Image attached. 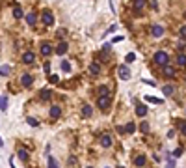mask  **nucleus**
<instances>
[{
    "label": "nucleus",
    "instance_id": "obj_24",
    "mask_svg": "<svg viewBox=\"0 0 186 168\" xmlns=\"http://www.w3.org/2000/svg\"><path fill=\"white\" fill-rule=\"evenodd\" d=\"M17 155H19V159H20V161H26V159H28L26 150H19V153H17Z\"/></svg>",
    "mask_w": 186,
    "mask_h": 168
},
{
    "label": "nucleus",
    "instance_id": "obj_28",
    "mask_svg": "<svg viewBox=\"0 0 186 168\" xmlns=\"http://www.w3.org/2000/svg\"><path fill=\"white\" fill-rule=\"evenodd\" d=\"M61 69L69 73V71H71V64H69V62H61Z\"/></svg>",
    "mask_w": 186,
    "mask_h": 168
},
{
    "label": "nucleus",
    "instance_id": "obj_9",
    "mask_svg": "<svg viewBox=\"0 0 186 168\" xmlns=\"http://www.w3.org/2000/svg\"><path fill=\"white\" fill-rule=\"evenodd\" d=\"M50 52H52V45H50V43H43V45H41V54H43V56H49Z\"/></svg>",
    "mask_w": 186,
    "mask_h": 168
},
{
    "label": "nucleus",
    "instance_id": "obj_34",
    "mask_svg": "<svg viewBox=\"0 0 186 168\" xmlns=\"http://www.w3.org/2000/svg\"><path fill=\"white\" fill-rule=\"evenodd\" d=\"M141 131H143V133H147V131H149V123H147V121L141 123Z\"/></svg>",
    "mask_w": 186,
    "mask_h": 168
},
{
    "label": "nucleus",
    "instance_id": "obj_32",
    "mask_svg": "<svg viewBox=\"0 0 186 168\" xmlns=\"http://www.w3.org/2000/svg\"><path fill=\"white\" fill-rule=\"evenodd\" d=\"M49 81H50L52 84H56V82H58V75H49Z\"/></svg>",
    "mask_w": 186,
    "mask_h": 168
},
{
    "label": "nucleus",
    "instance_id": "obj_2",
    "mask_svg": "<svg viewBox=\"0 0 186 168\" xmlns=\"http://www.w3.org/2000/svg\"><path fill=\"white\" fill-rule=\"evenodd\" d=\"M117 73H119V78H123V81H128V78H130V69L125 64L117 67Z\"/></svg>",
    "mask_w": 186,
    "mask_h": 168
},
{
    "label": "nucleus",
    "instance_id": "obj_29",
    "mask_svg": "<svg viewBox=\"0 0 186 168\" xmlns=\"http://www.w3.org/2000/svg\"><path fill=\"white\" fill-rule=\"evenodd\" d=\"M173 92H175L173 86H164V94H166V95H171Z\"/></svg>",
    "mask_w": 186,
    "mask_h": 168
},
{
    "label": "nucleus",
    "instance_id": "obj_37",
    "mask_svg": "<svg viewBox=\"0 0 186 168\" xmlns=\"http://www.w3.org/2000/svg\"><path fill=\"white\" fill-rule=\"evenodd\" d=\"M181 38H186V25L181 26Z\"/></svg>",
    "mask_w": 186,
    "mask_h": 168
},
{
    "label": "nucleus",
    "instance_id": "obj_36",
    "mask_svg": "<svg viewBox=\"0 0 186 168\" xmlns=\"http://www.w3.org/2000/svg\"><path fill=\"white\" fill-rule=\"evenodd\" d=\"M181 133L186 137V121H182V123H181Z\"/></svg>",
    "mask_w": 186,
    "mask_h": 168
},
{
    "label": "nucleus",
    "instance_id": "obj_35",
    "mask_svg": "<svg viewBox=\"0 0 186 168\" xmlns=\"http://www.w3.org/2000/svg\"><path fill=\"white\" fill-rule=\"evenodd\" d=\"M173 155H175V157H181V155H182V148H177V150L173 151Z\"/></svg>",
    "mask_w": 186,
    "mask_h": 168
},
{
    "label": "nucleus",
    "instance_id": "obj_38",
    "mask_svg": "<svg viewBox=\"0 0 186 168\" xmlns=\"http://www.w3.org/2000/svg\"><path fill=\"white\" fill-rule=\"evenodd\" d=\"M69 164H71V168L76 164V159H74V157H69Z\"/></svg>",
    "mask_w": 186,
    "mask_h": 168
},
{
    "label": "nucleus",
    "instance_id": "obj_22",
    "mask_svg": "<svg viewBox=\"0 0 186 168\" xmlns=\"http://www.w3.org/2000/svg\"><path fill=\"white\" fill-rule=\"evenodd\" d=\"M177 64H179V65H182V67L186 65V54H182V52H181V54L177 56Z\"/></svg>",
    "mask_w": 186,
    "mask_h": 168
},
{
    "label": "nucleus",
    "instance_id": "obj_7",
    "mask_svg": "<svg viewBox=\"0 0 186 168\" xmlns=\"http://www.w3.org/2000/svg\"><path fill=\"white\" fill-rule=\"evenodd\" d=\"M151 34H153L155 38H160V36H164V28H162L160 25H155V26L151 28Z\"/></svg>",
    "mask_w": 186,
    "mask_h": 168
},
{
    "label": "nucleus",
    "instance_id": "obj_8",
    "mask_svg": "<svg viewBox=\"0 0 186 168\" xmlns=\"http://www.w3.org/2000/svg\"><path fill=\"white\" fill-rule=\"evenodd\" d=\"M101 146H104V148H110L112 146V137L110 134H102L101 137Z\"/></svg>",
    "mask_w": 186,
    "mask_h": 168
},
{
    "label": "nucleus",
    "instance_id": "obj_23",
    "mask_svg": "<svg viewBox=\"0 0 186 168\" xmlns=\"http://www.w3.org/2000/svg\"><path fill=\"white\" fill-rule=\"evenodd\" d=\"M13 17H15V19H20V17H23V9H20L19 6L13 8Z\"/></svg>",
    "mask_w": 186,
    "mask_h": 168
},
{
    "label": "nucleus",
    "instance_id": "obj_20",
    "mask_svg": "<svg viewBox=\"0 0 186 168\" xmlns=\"http://www.w3.org/2000/svg\"><path fill=\"white\" fill-rule=\"evenodd\" d=\"M26 22H28L30 26H34L36 25V13H28L26 15Z\"/></svg>",
    "mask_w": 186,
    "mask_h": 168
},
{
    "label": "nucleus",
    "instance_id": "obj_39",
    "mask_svg": "<svg viewBox=\"0 0 186 168\" xmlns=\"http://www.w3.org/2000/svg\"><path fill=\"white\" fill-rule=\"evenodd\" d=\"M0 146H2V140H0Z\"/></svg>",
    "mask_w": 186,
    "mask_h": 168
},
{
    "label": "nucleus",
    "instance_id": "obj_40",
    "mask_svg": "<svg viewBox=\"0 0 186 168\" xmlns=\"http://www.w3.org/2000/svg\"><path fill=\"white\" fill-rule=\"evenodd\" d=\"M86 168H91V166H86Z\"/></svg>",
    "mask_w": 186,
    "mask_h": 168
},
{
    "label": "nucleus",
    "instance_id": "obj_4",
    "mask_svg": "<svg viewBox=\"0 0 186 168\" xmlns=\"http://www.w3.org/2000/svg\"><path fill=\"white\" fill-rule=\"evenodd\" d=\"M52 22H54V17H52V13H50L49 9H47V11H43V25H45V26H50Z\"/></svg>",
    "mask_w": 186,
    "mask_h": 168
},
{
    "label": "nucleus",
    "instance_id": "obj_17",
    "mask_svg": "<svg viewBox=\"0 0 186 168\" xmlns=\"http://www.w3.org/2000/svg\"><path fill=\"white\" fill-rule=\"evenodd\" d=\"M164 75L166 77H175V69L171 65H164Z\"/></svg>",
    "mask_w": 186,
    "mask_h": 168
},
{
    "label": "nucleus",
    "instance_id": "obj_15",
    "mask_svg": "<svg viewBox=\"0 0 186 168\" xmlns=\"http://www.w3.org/2000/svg\"><path fill=\"white\" fill-rule=\"evenodd\" d=\"M50 95H52V92H50V90H41V101H49L50 99Z\"/></svg>",
    "mask_w": 186,
    "mask_h": 168
},
{
    "label": "nucleus",
    "instance_id": "obj_25",
    "mask_svg": "<svg viewBox=\"0 0 186 168\" xmlns=\"http://www.w3.org/2000/svg\"><path fill=\"white\" fill-rule=\"evenodd\" d=\"M0 75L8 77V75H9V65H2V67H0Z\"/></svg>",
    "mask_w": 186,
    "mask_h": 168
},
{
    "label": "nucleus",
    "instance_id": "obj_12",
    "mask_svg": "<svg viewBox=\"0 0 186 168\" xmlns=\"http://www.w3.org/2000/svg\"><path fill=\"white\" fill-rule=\"evenodd\" d=\"M91 114H93V108H91L90 105H84V107H82V116H84V118H90Z\"/></svg>",
    "mask_w": 186,
    "mask_h": 168
},
{
    "label": "nucleus",
    "instance_id": "obj_21",
    "mask_svg": "<svg viewBox=\"0 0 186 168\" xmlns=\"http://www.w3.org/2000/svg\"><path fill=\"white\" fill-rule=\"evenodd\" d=\"M99 71H101V67L97 65V64H91V65H90V73H91V75H99Z\"/></svg>",
    "mask_w": 186,
    "mask_h": 168
},
{
    "label": "nucleus",
    "instance_id": "obj_3",
    "mask_svg": "<svg viewBox=\"0 0 186 168\" xmlns=\"http://www.w3.org/2000/svg\"><path fill=\"white\" fill-rule=\"evenodd\" d=\"M110 105H112V99L110 97H99V99H97V107L102 108V110H106Z\"/></svg>",
    "mask_w": 186,
    "mask_h": 168
},
{
    "label": "nucleus",
    "instance_id": "obj_10",
    "mask_svg": "<svg viewBox=\"0 0 186 168\" xmlns=\"http://www.w3.org/2000/svg\"><path fill=\"white\" fill-rule=\"evenodd\" d=\"M60 116H61V108H60V107H50V118L56 120V118H60Z\"/></svg>",
    "mask_w": 186,
    "mask_h": 168
},
{
    "label": "nucleus",
    "instance_id": "obj_11",
    "mask_svg": "<svg viewBox=\"0 0 186 168\" xmlns=\"http://www.w3.org/2000/svg\"><path fill=\"white\" fill-rule=\"evenodd\" d=\"M56 52H58L60 56H63L65 52H67V43H65V41H61V43L58 45V47H56Z\"/></svg>",
    "mask_w": 186,
    "mask_h": 168
},
{
    "label": "nucleus",
    "instance_id": "obj_26",
    "mask_svg": "<svg viewBox=\"0 0 186 168\" xmlns=\"http://www.w3.org/2000/svg\"><path fill=\"white\" fill-rule=\"evenodd\" d=\"M125 131H127V133H130V134H132V133L136 131V125H134V123H127V127H125Z\"/></svg>",
    "mask_w": 186,
    "mask_h": 168
},
{
    "label": "nucleus",
    "instance_id": "obj_30",
    "mask_svg": "<svg viewBox=\"0 0 186 168\" xmlns=\"http://www.w3.org/2000/svg\"><path fill=\"white\" fill-rule=\"evenodd\" d=\"M26 121H28V123H30V125H32V127H37V125H39V121H37V120H36V118H28V120H26Z\"/></svg>",
    "mask_w": 186,
    "mask_h": 168
},
{
    "label": "nucleus",
    "instance_id": "obj_19",
    "mask_svg": "<svg viewBox=\"0 0 186 168\" xmlns=\"http://www.w3.org/2000/svg\"><path fill=\"white\" fill-rule=\"evenodd\" d=\"M6 108H8V97L0 95V110H6Z\"/></svg>",
    "mask_w": 186,
    "mask_h": 168
},
{
    "label": "nucleus",
    "instance_id": "obj_13",
    "mask_svg": "<svg viewBox=\"0 0 186 168\" xmlns=\"http://www.w3.org/2000/svg\"><path fill=\"white\" fill-rule=\"evenodd\" d=\"M143 8H145V2H143V0H136V2H134V11H136V13H140Z\"/></svg>",
    "mask_w": 186,
    "mask_h": 168
},
{
    "label": "nucleus",
    "instance_id": "obj_16",
    "mask_svg": "<svg viewBox=\"0 0 186 168\" xmlns=\"http://www.w3.org/2000/svg\"><path fill=\"white\" fill-rule=\"evenodd\" d=\"M97 92H99L101 97H108V92H110V88H108V86H99V90H97Z\"/></svg>",
    "mask_w": 186,
    "mask_h": 168
},
{
    "label": "nucleus",
    "instance_id": "obj_5",
    "mask_svg": "<svg viewBox=\"0 0 186 168\" xmlns=\"http://www.w3.org/2000/svg\"><path fill=\"white\" fill-rule=\"evenodd\" d=\"M32 82H34V78H32V75H28V73H24L23 77H20V84H23L24 88H28V86H32Z\"/></svg>",
    "mask_w": 186,
    "mask_h": 168
},
{
    "label": "nucleus",
    "instance_id": "obj_33",
    "mask_svg": "<svg viewBox=\"0 0 186 168\" xmlns=\"http://www.w3.org/2000/svg\"><path fill=\"white\" fill-rule=\"evenodd\" d=\"M134 58H136V54H134V52H128V54H127V62H132Z\"/></svg>",
    "mask_w": 186,
    "mask_h": 168
},
{
    "label": "nucleus",
    "instance_id": "obj_6",
    "mask_svg": "<svg viewBox=\"0 0 186 168\" xmlns=\"http://www.w3.org/2000/svg\"><path fill=\"white\" fill-rule=\"evenodd\" d=\"M34 60H36V54H34V52L28 51V52L23 54V62H24V64H34Z\"/></svg>",
    "mask_w": 186,
    "mask_h": 168
},
{
    "label": "nucleus",
    "instance_id": "obj_31",
    "mask_svg": "<svg viewBox=\"0 0 186 168\" xmlns=\"http://www.w3.org/2000/svg\"><path fill=\"white\" fill-rule=\"evenodd\" d=\"M147 101H151V103H158V105H162V99H156V97H147Z\"/></svg>",
    "mask_w": 186,
    "mask_h": 168
},
{
    "label": "nucleus",
    "instance_id": "obj_1",
    "mask_svg": "<svg viewBox=\"0 0 186 168\" xmlns=\"http://www.w3.org/2000/svg\"><path fill=\"white\" fill-rule=\"evenodd\" d=\"M155 62L158 64V65H168V62H169V56H168V52H164V51H158L156 54H155Z\"/></svg>",
    "mask_w": 186,
    "mask_h": 168
},
{
    "label": "nucleus",
    "instance_id": "obj_27",
    "mask_svg": "<svg viewBox=\"0 0 186 168\" xmlns=\"http://www.w3.org/2000/svg\"><path fill=\"white\" fill-rule=\"evenodd\" d=\"M49 168H58V163H56V159H52V157H49Z\"/></svg>",
    "mask_w": 186,
    "mask_h": 168
},
{
    "label": "nucleus",
    "instance_id": "obj_14",
    "mask_svg": "<svg viewBox=\"0 0 186 168\" xmlns=\"http://www.w3.org/2000/svg\"><path fill=\"white\" fill-rule=\"evenodd\" d=\"M134 164H136V166H145V157H143V155L134 157Z\"/></svg>",
    "mask_w": 186,
    "mask_h": 168
},
{
    "label": "nucleus",
    "instance_id": "obj_18",
    "mask_svg": "<svg viewBox=\"0 0 186 168\" xmlns=\"http://www.w3.org/2000/svg\"><path fill=\"white\" fill-rule=\"evenodd\" d=\"M136 114H138V116H145V114H147V107H145V105H140V107L136 108Z\"/></svg>",
    "mask_w": 186,
    "mask_h": 168
}]
</instances>
